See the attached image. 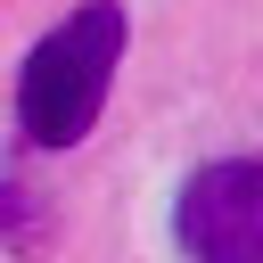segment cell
I'll return each mask as SVG.
<instances>
[{
    "mask_svg": "<svg viewBox=\"0 0 263 263\" xmlns=\"http://www.w3.org/2000/svg\"><path fill=\"white\" fill-rule=\"evenodd\" d=\"M123 0H82L66 25H49L16 74V132L33 148H82L90 123L107 115L115 66H123Z\"/></svg>",
    "mask_w": 263,
    "mask_h": 263,
    "instance_id": "cell-1",
    "label": "cell"
},
{
    "mask_svg": "<svg viewBox=\"0 0 263 263\" xmlns=\"http://www.w3.org/2000/svg\"><path fill=\"white\" fill-rule=\"evenodd\" d=\"M173 238L189 263H263V156L197 164L173 197Z\"/></svg>",
    "mask_w": 263,
    "mask_h": 263,
    "instance_id": "cell-2",
    "label": "cell"
}]
</instances>
